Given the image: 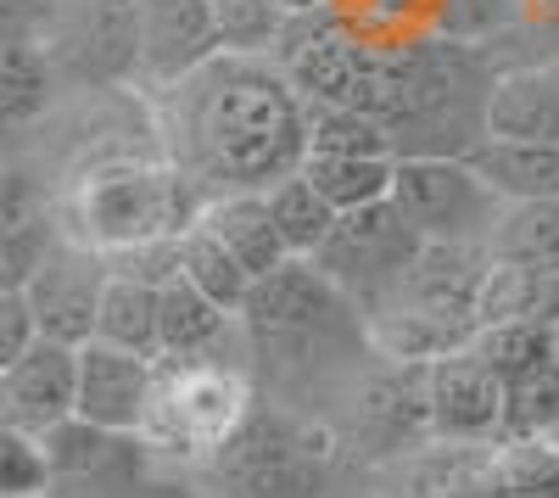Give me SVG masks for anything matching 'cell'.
<instances>
[{
	"label": "cell",
	"instance_id": "29",
	"mask_svg": "<svg viewBox=\"0 0 559 498\" xmlns=\"http://www.w3.org/2000/svg\"><path fill=\"white\" fill-rule=\"evenodd\" d=\"M218 17V45L236 57H269L280 51V39L292 28V7L286 0H213Z\"/></svg>",
	"mask_w": 559,
	"mask_h": 498
},
{
	"label": "cell",
	"instance_id": "22",
	"mask_svg": "<svg viewBox=\"0 0 559 498\" xmlns=\"http://www.w3.org/2000/svg\"><path fill=\"white\" fill-rule=\"evenodd\" d=\"M57 68L45 57L39 39H17V45H0V129H23L34 123L45 107H51V90H57Z\"/></svg>",
	"mask_w": 559,
	"mask_h": 498
},
{
	"label": "cell",
	"instance_id": "24",
	"mask_svg": "<svg viewBox=\"0 0 559 498\" xmlns=\"http://www.w3.org/2000/svg\"><path fill=\"white\" fill-rule=\"evenodd\" d=\"M471 163L492 179L509 202L559 197V146H515V141H487L471 152Z\"/></svg>",
	"mask_w": 559,
	"mask_h": 498
},
{
	"label": "cell",
	"instance_id": "36",
	"mask_svg": "<svg viewBox=\"0 0 559 498\" xmlns=\"http://www.w3.org/2000/svg\"><path fill=\"white\" fill-rule=\"evenodd\" d=\"M286 7H292V12H319L324 0H286Z\"/></svg>",
	"mask_w": 559,
	"mask_h": 498
},
{
	"label": "cell",
	"instance_id": "26",
	"mask_svg": "<svg viewBox=\"0 0 559 498\" xmlns=\"http://www.w3.org/2000/svg\"><path fill=\"white\" fill-rule=\"evenodd\" d=\"M179 275L191 281L197 292H207L218 308H229V313H241V303H247V292H252V275L236 263V252H229L202 218L179 236Z\"/></svg>",
	"mask_w": 559,
	"mask_h": 498
},
{
	"label": "cell",
	"instance_id": "27",
	"mask_svg": "<svg viewBox=\"0 0 559 498\" xmlns=\"http://www.w3.org/2000/svg\"><path fill=\"white\" fill-rule=\"evenodd\" d=\"M492 252L509 258V263H526V269L554 275L559 269V197L509 202L498 236H492Z\"/></svg>",
	"mask_w": 559,
	"mask_h": 498
},
{
	"label": "cell",
	"instance_id": "15",
	"mask_svg": "<svg viewBox=\"0 0 559 498\" xmlns=\"http://www.w3.org/2000/svg\"><path fill=\"white\" fill-rule=\"evenodd\" d=\"M426 392L442 442H492L503 431V381L476 358V347L426 365Z\"/></svg>",
	"mask_w": 559,
	"mask_h": 498
},
{
	"label": "cell",
	"instance_id": "8",
	"mask_svg": "<svg viewBox=\"0 0 559 498\" xmlns=\"http://www.w3.org/2000/svg\"><path fill=\"white\" fill-rule=\"evenodd\" d=\"M336 403H342V415H336L331 431H336L342 448H353L358 460L397 465V460H408V454L437 442L426 365H397V358L376 353Z\"/></svg>",
	"mask_w": 559,
	"mask_h": 498
},
{
	"label": "cell",
	"instance_id": "35",
	"mask_svg": "<svg viewBox=\"0 0 559 498\" xmlns=\"http://www.w3.org/2000/svg\"><path fill=\"white\" fill-rule=\"evenodd\" d=\"M57 0H0V45H17V39H39L45 17H51Z\"/></svg>",
	"mask_w": 559,
	"mask_h": 498
},
{
	"label": "cell",
	"instance_id": "31",
	"mask_svg": "<svg viewBox=\"0 0 559 498\" xmlns=\"http://www.w3.org/2000/svg\"><path fill=\"white\" fill-rule=\"evenodd\" d=\"M559 431V365L503 387V431L498 437H554Z\"/></svg>",
	"mask_w": 559,
	"mask_h": 498
},
{
	"label": "cell",
	"instance_id": "39",
	"mask_svg": "<svg viewBox=\"0 0 559 498\" xmlns=\"http://www.w3.org/2000/svg\"><path fill=\"white\" fill-rule=\"evenodd\" d=\"M554 442H559V431H554Z\"/></svg>",
	"mask_w": 559,
	"mask_h": 498
},
{
	"label": "cell",
	"instance_id": "21",
	"mask_svg": "<svg viewBox=\"0 0 559 498\" xmlns=\"http://www.w3.org/2000/svg\"><path fill=\"white\" fill-rule=\"evenodd\" d=\"M157 308H163V286L134 281V275H107L102 308H96V342H112L123 353L157 358L163 353V331H157Z\"/></svg>",
	"mask_w": 559,
	"mask_h": 498
},
{
	"label": "cell",
	"instance_id": "10",
	"mask_svg": "<svg viewBox=\"0 0 559 498\" xmlns=\"http://www.w3.org/2000/svg\"><path fill=\"white\" fill-rule=\"evenodd\" d=\"M419 252H426V236H419L414 224L403 218V208L386 197V202L342 213L336 230L324 236V247L313 252V269L369 313L408 281V269L419 263Z\"/></svg>",
	"mask_w": 559,
	"mask_h": 498
},
{
	"label": "cell",
	"instance_id": "2",
	"mask_svg": "<svg viewBox=\"0 0 559 498\" xmlns=\"http://www.w3.org/2000/svg\"><path fill=\"white\" fill-rule=\"evenodd\" d=\"M168 163L207 197L269 191L308 163V102L274 57L218 51L179 84L157 90Z\"/></svg>",
	"mask_w": 559,
	"mask_h": 498
},
{
	"label": "cell",
	"instance_id": "5",
	"mask_svg": "<svg viewBox=\"0 0 559 498\" xmlns=\"http://www.w3.org/2000/svg\"><path fill=\"white\" fill-rule=\"evenodd\" d=\"M336 454L342 442L331 420L258 398L241 431L207 460V476L229 498H319Z\"/></svg>",
	"mask_w": 559,
	"mask_h": 498
},
{
	"label": "cell",
	"instance_id": "12",
	"mask_svg": "<svg viewBox=\"0 0 559 498\" xmlns=\"http://www.w3.org/2000/svg\"><path fill=\"white\" fill-rule=\"evenodd\" d=\"M107 275H112V269H107L102 252H90V247L57 236V247L45 252V263H39V275L28 281V303H34L39 336L68 342V347L96 342V308H102Z\"/></svg>",
	"mask_w": 559,
	"mask_h": 498
},
{
	"label": "cell",
	"instance_id": "25",
	"mask_svg": "<svg viewBox=\"0 0 559 498\" xmlns=\"http://www.w3.org/2000/svg\"><path fill=\"white\" fill-rule=\"evenodd\" d=\"M263 197H269V213H274V224H280V236H286L292 258H313V252L324 247V236L336 230V218H342L302 168L286 174L280 186H269Z\"/></svg>",
	"mask_w": 559,
	"mask_h": 498
},
{
	"label": "cell",
	"instance_id": "13",
	"mask_svg": "<svg viewBox=\"0 0 559 498\" xmlns=\"http://www.w3.org/2000/svg\"><path fill=\"white\" fill-rule=\"evenodd\" d=\"M134 23H140L134 84H146V90H168L224 51L213 0H134Z\"/></svg>",
	"mask_w": 559,
	"mask_h": 498
},
{
	"label": "cell",
	"instance_id": "9",
	"mask_svg": "<svg viewBox=\"0 0 559 498\" xmlns=\"http://www.w3.org/2000/svg\"><path fill=\"white\" fill-rule=\"evenodd\" d=\"M392 202L426 241L492 247L509 197L471 157H397Z\"/></svg>",
	"mask_w": 559,
	"mask_h": 498
},
{
	"label": "cell",
	"instance_id": "32",
	"mask_svg": "<svg viewBox=\"0 0 559 498\" xmlns=\"http://www.w3.org/2000/svg\"><path fill=\"white\" fill-rule=\"evenodd\" d=\"M57 487L45 442L12 420H0V498H45Z\"/></svg>",
	"mask_w": 559,
	"mask_h": 498
},
{
	"label": "cell",
	"instance_id": "20",
	"mask_svg": "<svg viewBox=\"0 0 559 498\" xmlns=\"http://www.w3.org/2000/svg\"><path fill=\"white\" fill-rule=\"evenodd\" d=\"M236 313L218 308L207 292H197L185 275H174L163 286V308H157V331H163V353L157 358H213L224 353V342L236 336Z\"/></svg>",
	"mask_w": 559,
	"mask_h": 498
},
{
	"label": "cell",
	"instance_id": "6",
	"mask_svg": "<svg viewBox=\"0 0 559 498\" xmlns=\"http://www.w3.org/2000/svg\"><path fill=\"white\" fill-rule=\"evenodd\" d=\"M252 376L241 365H229L224 353L213 358H157L152 381V410H146V448L174 460H213L218 448L241 431L252 415Z\"/></svg>",
	"mask_w": 559,
	"mask_h": 498
},
{
	"label": "cell",
	"instance_id": "30",
	"mask_svg": "<svg viewBox=\"0 0 559 498\" xmlns=\"http://www.w3.org/2000/svg\"><path fill=\"white\" fill-rule=\"evenodd\" d=\"M308 157H397L386 129L353 107H308Z\"/></svg>",
	"mask_w": 559,
	"mask_h": 498
},
{
	"label": "cell",
	"instance_id": "11",
	"mask_svg": "<svg viewBox=\"0 0 559 498\" xmlns=\"http://www.w3.org/2000/svg\"><path fill=\"white\" fill-rule=\"evenodd\" d=\"M39 45L68 84H129L140 73L134 0H57Z\"/></svg>",
	"mask_w": 559,
	"mask_h": 498
},
{
	"label": "cell",
	"instance_id": "3",
	"mask_svg": "<svg viewBox=\"0 0 559 498\" xmlns=\"http://www.w3.org/2000/svg\"><path fill=\"white\" fill-rule=\"evenodd\" d=\"M236 320L280 403L302 415H313V403H336L353 387V376L376 358L364 308L324 281L313 258H286L274 275L252 281Z\"/></svg>",
	"mask_w": 559,
	"mask_h": 498
},
{
	"label": "cell",
	"instance_id": "14",
	"mask_svg": "<svg viewBox=\"0 0 559 498\" xmlns=\"http://www.w3.org/2000/svg\"><path fill=\"white\" fill-rule=\"evenodd\" d=\"M152 381H157V358L123 353L112 342H84L79 347V420L129 431L140 437L152 410Z\"/></svg>",
	"mask_w": 559,
	"mask_h": 498
},
{
	"label": "cell",
	"instance_id": "7",
	"mask_svg": "<svg viewBox=\"0 0 559 498\" xmlns=\"http://www.w3.org/2000/svg\"><path fill=\"white\" fill-rule=\"evenodd\" d=\"M403 465V498H559L554 437L431 442Z\"/></svg>",
	"mask_w": 559,
	"mask_h": 498
},
{
	"label": "cell",
	"instance_id": "38",
	"mask_svg": "<svg viewBox=\"0 0 559 498\" xmlns=\"http://www.w3.org/2000/svg\"><path fill=\"white\" fill-rule=\"evenodd\" d=\"M554 353H559V325H554Z\"/></svg>",
	"mask_w": 559,
	"mask_h": 498
},
{
	"label": "cell",
	"instance_id": "19",
	"mask_svg": "<svg viewBox=\"0 0 559 498\" xmlns=\"http://www.w3.org/2000/svg\"><path fill=\"white\" fill-rule=\"evenodd\" d=\"M202 224H207V230H213L229 252H236V263L247 269L252 281L274 275V269L292 258V247H286V236H280V224H274V213H269V197H263V191L207 197Z\"/></svg>",
	"mask_w": 559,
	"mask_h": 498
},
{
	"label": "cell",
	"instance_id": "34",
	"mask_svg": "<svg viewBox=\"0 0 559 498\" xmlns=\"http://www.w3.org/2000/svg\"><path fill=\"white\" fill-rule=\"evenodd\" d=\"M34 218H45V202H39V191L28 186L23 174H0V241H7V236H17L23 224H34Z\"/></svg>",
	"mask_w": 559,
	"mask_h": 498
},
{
	"label": "cell",
	"instance_id": "18",
	"mask_svg": "<svg viewBox=\"0 0 559 498\" xmlns=\"http://www.w3.org/2000/svg\"><path fill=\"white\" fill-rule=\"evenodd\" d=\"M39 442H45V460H51L57 482H123V476L140 471V460H146V437L90 426L79 415L51 426Z\"/></svg>",
	"mask_w": 559,
	"mask_h": 498
},
{
	"label": "cell",
	"instance_id": "4",
	"mask_svg": "<svg viewBox=\"0 0 559 498\" xmlns=\"http://www.w3.org/2000/svg\"><path fill=\"white\" fill-rule=\"evenodd\" d=\"M202 208H207V191L179 163L102 157L68 186L57 230L102 258H118L134 247L185 236L202 218Z\"/></svg>",
	"mask_w": 559,
	"mask_h": 498
},
{
	"label": "cell",
	"instance_id": "16",
	"mask_svg": "<svg viewBox=\"0 0 559 498\" xmlns=\"http://www.w3.org/2000/svg\"><path fill=\"white\" fill-rule=\"evenodd\" d=\"M79 410V347L39 336L7 370V420L45 437L51 426L73 420Z\"/></svg>",
	"mask_w": 559,
	"mask_h": 498
},
{
	"label": "cell",
	"instance_id": "17",
	"mask_svg": "<svg viewBox=\"0 0 559 498\" xmlns=\"http://www.w3.org/2000/svg\"><path fill=\"white\" fill-rule=\"evenodd\" d=\"M487 141L559 146V62L503 68L487 96Z\"/></svg>",
	"mask_w": 559,
	"mask_h": 498
},
{
	"label": "cell",
	"instance_id": "37",
	"mask_svg": "<svg viewBox=\"0 0 559 498\" xmlns=\"http://www.w3.org/2000/svg\"><path fill=\"white\" fill-rule=\"evenodd\" d=\"M0 420H7V376H0Z\"/></svg>",
	"mask_w": 559,
	"mask_h": 498
},
{
	"label": "cell",
	"instance_id": "23",
	"mask_svg": "<svg viewBox=\"0 0 559 498\" xmlns=\"http://www.w3.org/2000/svg\"><path fill=\"white\" fill-rule=\"evenodd\" d=\"M476 358L503 381V387H515L548 365H559V353H554V325L543 320H503V325H487L476 331Z\"/></svg>",
	"mask_w": 559,
	"mask_h": 498
},
{
	"label": "cell",
	"instance_id": "1",
	"mask_svg": "<svg viewBox=\"0 0 559 498\" xmlns=\"http://www.w3.org/2000/svg\"><path fill=\"white\" fill-rule=\"evenodd\" d=\"M274 62L308 107H353L376 118L397 157H471L487 146V96L498 68L471 39L369 45L297 12Z\"/></svg>",
	"mask_w": 559,
	"mask_h": 498
},
{
	"label": "cell",
	"instance_id": "33",
	"mask_svg": "<svg viewBox=\"0 0 559 498\" xmlns=\"http://www.w3.org/2000/svg\"><path fill=\"white\" fill-rule=\"evenodd\" d=\"M34 342H39V320H34L28 292H0V376H7Z\"/></svg>",
	"mask_w": 559,
	"mask_h": 498
},
{
	"label": "cell",
	"instance_id": "28",
	"mask_svg": "<svg viewBox=\"0 0 559 498\" xmlns=\"http://www.w3.org/2000/svg\"><path fill=\"white\" fill-rule=\"evenodd\" d=\"M302 174L324 191L336 213L369 208V202H386L392 197V179H397V157H308Z\"/></svg>",
	"mask_w": 559,
	"mask_h": 498
}]
</instances>
